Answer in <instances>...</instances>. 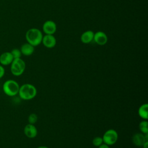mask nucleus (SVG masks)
<instances>
[{
  "label": "nucleus",
  "instance_id": "423d86ee",
  "mask_svg": "<svg viewBox=\"0 0 148 148\" xmlns=\"http://www.w3.org/2000/svg\"><path fill=\"white\" fill-rule=\"evenodd\" d=\"M42 29L45 35H54L57 31V25L52 20H47L43 23Z\"/></svg>",
  "mask_w": 148,
  "mask_h": 148
},
{
  "label": "nucleus",
  "instance_id": "f3484780",
  "mask_svg": "<svg viewBox=\"0 0 148 148\" xmlns=\"http://www.w3.org/2000/svg\"><path fill=\"white\" fill-rule=\"evenodd\" d=\"M92 145L94 146L98 147L100 145H101L102 143H103L102 138L101 137V136H96V137H95L92 139Z\"/></svg>",
  "mask_w": 148,
  "mask_h": 148
},
{
  "label": "nucleus",
  "instance_id": "a211bd4d",
  "mask_svg": "<svg viewBox=\"0 0 148 148\" xmlns=\"http://www.w3.org/2000/svg\"><path fill=\"white\" fill-rule=\"evenodd\" d=\"M10 53H11V54H12L14 59L20 58H21V56L22 55L20 50L18 49H16V48L12 49L11 50Z\"/></svg>",
  "mask_w": 148,
  "mask_h": 148
},
{
  "label": "nucleus",
  "instance_id": "2eb2a0df",
  "mask_svg": "<svg viewBox=\"0 0 148 148\" xmlns=\"http://www.w3.org/2000/svg\"><path fill=\"white\" fill-rule=\"evenodd\" d=\"M139 128L140 132L143 134H148V122L146 120L140 121L139 124Z\"/></svg>",
  "mask_w": 148,
  "mask_h": 148
},
{
  "label": "nucleus",
  "instance_id": "f8f14e48",
  "mask_svg": "<svg viewBox=\"0 0 148 148\" xmlns=\"http://www.w3.org/2000/svg\"><path fill=\"white\" fill-rule=\"evenodd\" d=\"M94 32L91 30L84 31L80 36V40L83 43L88 44L94 39Z\"/></svg>",
  "mask_w": 148,
  "mask_h": 148
},
{
  "label": "nucleus",
  "instance_id": "6ab92c4d",
  "mask_svg": "<svg viewBox=\"0 0 148 148\" xmlns=\"http://www.w3.org/2000/svg\"><path fill=\"white\" fill-rule=\"evenodd\" d=\"M5 70L4 67L0 64V79H1L5 75Z\"/></svg>",
  "mask_w": 148,
  "mask_h": 148
},
{
  "label": "nucleus",
  "instance_id": "aec40b11",
  "mask_svg": "<svg viewBox=\"0 0 148 148\" xmlns=\"http://www.w3.org/2000/svg\"><path fill=\"white\" fill-rule=\"evenodd\" d=\"M98 148H110L109 146L106 145V144H105V143H102L101 145H100Z\"/></svg>",
  "mask_w": 148,
  "mask_h": 148
},
{
  "label": "nucleus",
  "instance_id": "4be33fe9",
  "mask_svg": "<svg viewBox=\"0 0 148 148\" xmlns=\"http://www.w3.org/2000/svg\"><path fill=\"white\" fill-rule=\"evenodd\" d=\"M37 148H49V147L47 146H40L38 147Z\"/></svg>",
  "mask_w": 148,
  "mask_h": 148
},
{
  "label": "nucleus",
  "instance_id": "20e7f679",
  "mask_svg": "<svg viewBox=\"0 0 148 148\" xmlns=\"http://www.w3.org/2000/svg\"><path fill=\"white\" fill-rule=\"evenodd\" d=\"M25 62L21 58L14 59L10 64V72L16 76L21 75L25 69Z\"/></svg>",
  "mask_w": 148,
  "mask_h": 148
},
{
  "label": "nucleus",
  "instance_id": "7ed1b4c3",
  "mask_svg": "<svg viewBox=\"0 0 148 148\" xmlns=\"http://www.w3.org/2000/svg\"><path fill=\"white\" fill-rule=\"evenodd\" d=\"M20 88L18 83L14 80L9 79L6 80L2 86L3 92L8 96L14 97L18 94Z\"/></svg>",
  "mask_w": 148,
  "mask_h": 148
},
{
  "label": "nucleus",
  "instance_id": "0eeeda50",
  "mask_svg": "<svg viewBox=\"0 0 148 148\" xmlns=\"http://www.w3.org/2000/svg\"><path fill=\"white\" fill-rule=\"evenodd\" d=\"M42 43L46 48L51 49L56 45L57 40L53 35H45L43 36Z\"/></svg>",
  "mask_w": 148,
  "mask_h": 148
},
{
  "label": "nucleus",
  "instance_id": "9d476101",
  "mask_svg": "<svg viewBox=\"0 0 148 148\" xmlns=\"http://www.w3.org/2000/svg\"><path fill=\"white\" fill-rule=\"evenodd\" d=\"M13 60L10 51H6L0 55V64L2 66L10 65Z\"/></svg>",
  "mask_w": 148,
  "mask_h": 148
},
{
  "label": "nucleus",
  "instance_id": "ddd939ff",
  "mask_svg": "<svg viewBox=\"0 0 148 148\" xmlns=\"http://www.w3.org/2000/svg\"><path fill=\"white\" fill-rule=\"evenodd\" d=\"M20 50L21 52V54L24 56H29L34 53L35 48L34 46H33L29 43L27 42L21 45Z\"/></svg>",
  "mask_w": 148,
  "mask_h": 148
},
{
  "label": "nucleus",
  "instance_id": "9b49d317",
  "mask_svg": "<svg viewBox=\"0 0 148 148\" xmlns=\"http://www.w3.org/2000/svg\"><path fill=\"white\" fill-rule=\"evenodd\" d=\"M132 143L138 147H141L146 141H148L146 139L145 134L142 133H136L132 138Z\"/></svg>",
  "mask_w": 148,
  "mask_h": 148
},
{
  "label": "nucleus",
  "instance_id": "412c9836",
  "mask_svg": "<svg viewBox=\"0 0 148 148\" xmlns=\"http://www.w3.org/2000/svg\"><path fill=\"white\" fill-rule=\"evenodd\" d=\"M142 147H143V148H148V141H146L143 143Z\"/></svg>",
  "mask_w": 148,
  "mask_h": 148
},
{
  "label": "nucleus",
  "instance_id": "4468645a",
  "mask_svg": "<svg viewBox=\"0 0 148 148\" xmlns=\"http://www.w3.org/2000/svg\"><path fill=\"white\" fill-rule=\"evenodd\" d=\"M138 114L140 117L143 120H147L148 119V105L144 103L140 106L138 109Z\"/></svg>",
  "mask_w": 148,
  "mask_h": 148
},
{
  "label": "nucleus",
  "instance_id": "f03ea898",
  "mask_svg": "<svg viewBox=\"0 0 148 148\" xmlns=\"http://www.w3.org/2000/svg\"><path fill=\"white\" fill-rule=\"evenodd\" d=\"M43 34L41 31L36 28L29 29L25 33V39L28 43L35 47L42 43Z\"/></svg>",
  "mask_w": 148,
  "mask_h": 148
},
{
  "label": "nucleus",
  "instance_id": "39448f33",
  "mask_svg": "<svg viewBox=\"0 0 148 148\" xmlns=\"http://www.w3.org/2000/svg\"><path fill=\"white\" fill-rule=\"evenodd\" d=\"M118 134L113 129H109L105 132L102 136L103 142L109 146H111L116 143L118 139Z\"/></svg>",
  "mask_w": 148,
  "mask_h": 148
},
{
  "label": "nucleus",
  "instance_id": "1a4fd4ad",
  "mask_svg": "<svg viewBox=\"0 0 148 148\" xmlns=\"http://www.w3.org/2000/svg\"><path fill=\"white\" fill-rule=\"evenodd\" d=\"M24 133L28 138H34L37 136L38 130L34 124H28L24 128Z\"/></svg>",
  "mask_w": 148,
  "mask_h": 148
},
{
  "label": "nucleus",
  "instance_id": "f257e3e1",
  "mask_svg": "<svg viewBox=\"0 0 148 148\" xmlns=\"http://www.w3.org/2000/svg\"><path fill=\"white\" fill-rule=\"evenodd\" d=\"M18 94L20 98L23 100H31L36 97L37 90L33 84L25 83L20 86Z\"/></svg>",
  "mask_w": 148,
  "mask_h": 148
},
{
  "label": "nucleus",
  "instance_id": "dca6fc26",
  "mask_svg": "<svg viewBox=\"0 0 148 148\" xmlns=\"http://www.w3.org/2000/svg\"><path fill=\"white\" fill-rule=\"evenodd\" d=\"M38 121V116L35 113H31L28 117V121L29 124H35Z\"/></svg>",
  "mask_w": 148,
  "mask_h": 148
},
{
  "label": "nucleus",
  "instance_id": "6e6552de",
  "mask_svg": "<svg viewBox=\"0 0 148 148\" xmlns=\"http://www.w3.org/2000/svg\"><path fill=\"white\" fill-rule=\"evenodd\" d=\"M108 36L103 31H97L94 33L93 40L98 45H105L108 42Z\"/></svg>",
  "mask_w": 148,
  "mask_h": 148
}]
</instances>
